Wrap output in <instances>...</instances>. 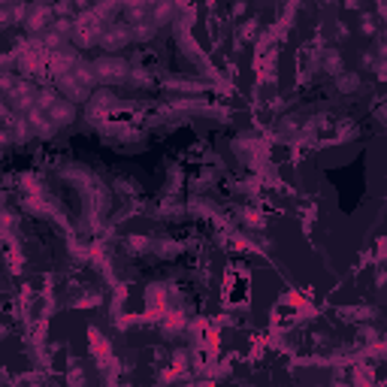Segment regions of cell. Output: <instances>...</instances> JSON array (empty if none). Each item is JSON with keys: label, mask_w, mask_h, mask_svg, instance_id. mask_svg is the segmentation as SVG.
Wrapping results in <instances>:
<instances>
[{"label": "cell", "mask_w": 387, "mask_h": 387, "mask_svg": "<svg viewBox=\"0 0 387 387\" xmlns=\"http://www.w3.org/2000/svg\"><path fill=\"white\" fill-rule=\"evenodd\" d=\"M127 61H121V58H100L97 64H94V73H97V79H106V82H121V79H127Z\"/></svg>", "instance_id": "6da1fadb"}, {"label": "cell", "mask_w": 387, "mask_h": 387, "mask_svg": "<svg viewBox=\"0 0 387 387\" xmlns=\"http://www.w3.org/2000/svg\"><path fill=\"white\" fill-rule=\"evenodd\" d=\"M58 88L67 94V100H85V94H88V85H82L79 79H76V73L70 70V73H61V79H58Z\"/></svg>", "instance_id": "7a4b0ae2"}, {"label": "cell", "mask_w": 387, "mask_h": 387, "mask_svg": "<svg viewBox=\"0 0 387 387\" xmlns=\"http://www.w3.org/2000/svg\"><path fill=\"white\" fill-rule=\"evenodd\" d=\"M36 97H40V94H36L33 85H27V82L9 88V103H12L15 109H33V106H36Z\"/></svg>", "instance_id": "3957f363"}, {"label": "cell", "mask_w": 387, "mask_h": 387, "mask_svg": "<svg viewBox=\"0 0 387 387\" xmlns=\"http://www.w3.org/2000/svg\"><path fill=\"white\" fill-rule=\"evenodd\" d=\"M49 115H52V121H55V124H67V121H73V100H58V103L49 109Z\"/></svg>", "instance_id": "277c9868"}, {"label": "cell", "mask_w": 387, "mask_h": 387, "mask_svg": "<svg viewBox=\"0 0 387 387\" xmlns=\"http://www.w3.org/2000/svg\"><path fill=\"white\" fill-rule=\"evenodd\" d=\"M121 43H127V30H121V27H115V30H109L103 36V46L106 49H118Z\"/></svg>", "instance_id": "5b68a950"}, {"label": "cell", "mask_w": 387, "mask_h": 387, "mask_svg": "<svg viewBox=\"0 0 387 387\" xmlns=\"http://www.w3.org/2000/svg\"><path fill=\"white\" fill-rule=\"evenodd\" d=\"M336 85H339L342 91H354V88H357V76H342V73H339Z\"/></svg>", "instance_id": "8992f818"}, {"label": "cell", "mask_w": 387, "mask_h": 387, "mask_svg": "<svg viewBox=\"0 0 387 387\" xmlns=\"http://www.w3.org/2000/svg\"><path fill=\"white\" fill-rule=\"evenodd\" d=\"M170 12H173V6L164 0V3H161L158 9H154V21H158V24H161V21H167V15H170Z\"/></svg>", "instance_id": "52a82bcc"}, {"label": "cell", "mask_w": 387, "mask_h": 387, "mask_svg": "<svg viewBox=\"0 0 387 387\" xmlns=\"http://www.w3.org/2000/svg\"><path fill=\"white\" fill-rule=\"evenodd\" d=\"M378 76H381V79H387V61L378 64Z\"/></svg>", "instance_id": "ba28073f"}]
</instances>
